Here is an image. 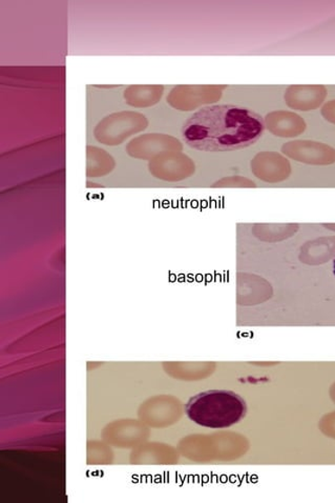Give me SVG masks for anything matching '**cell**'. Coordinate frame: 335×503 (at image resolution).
I'll list each match as a JSON object with an SVG mask.
<instances>
[{"instance_id":"6da1fadb","label":"cell","mask_w":335,"mask_h":503,"mask_svg":"<svg viewBox=\"0 0 335 503\" xmlns=\"http://www.w3.org/2000/svg\"><path fill=\"white\" fill-rule=\"evenodd\" d=\"M264 118L233 105H207L183 124V140L204 152H231L255 144L264 133Z\"/></svg>"},{"instance_id":"7a4b0ae2","label":"cell","mask_w":335,"mask_h":503,"mask_svg":"<svg viewBox=\"0 0 335 503\" xmlns=\"http://www.w3.org/2000/svg\"><path fill=\"white\" fill-rule=\"evenodd\" d=\"M187 417L208 429H226L248 414L241 396L227 389H211L194 396L186 406Z\"/></svg>"},{"instance_id":"3957f363","label":"cell","mask_w":335,"mask_h":503,"mask_svg":"<svg viewBox=\"0 0 335 503\" xmlns=\"http://www.w3.org/2000/svg\"><path fill=\"white\" fill-rule=\"evenodd\" d=\"M224 87L179 86L170 92L168 102L174 108L189 111L205 103L217 102Z\"/></svg>"},{"instance_id":"277c9868","label":"cell","mask_w":335,"mask_h":503,"mask_svg":"<svg viewBox=\"0 0 335 503\" xmlns=\"http://www.w3.org/2000/svg\"><path fill=\"white\" fill-rule=\"evenodd\" d=\"M252 172L258 179L277 182L288 178L289 165L280 154L262 152L251 161Z\"/></svg>"},{"instance_id":"5b68a950","label":"cell","mask_w":335,"mask_h":503,"mask_svg":"<svg viewBox=\"0 0 335 503\" xmlns=\"http://www.w3.org/2000/svg\"><path fill=\"white\" fill-rule=\"evenodd\" d=\"M326 96L327 90L323 86H292L284 98L289 108L311 111L319 108Z\"/></svg>"},{"instance_id":"8992f818","label":"cell","mask_w":335,"mask_h":503,"mask_svg":"<svg viewBox=\"0 0 335 503\" xmlns=\"http://www.w3.org/2000/svg\"><path fill=\"white\" fill-rule=\"evenodd\" d=\"M265 128L280 137L300 135L306 128L305 122L295 113L288 111L270 112L264 119Z\"/></svg>"},{"instance_id":"52a82bcc","label":"cell","mask_w":335,"mask_h":503,"mask_svg":"<svg viewBox=\"0 0 335 503\" xmlns=\"http://www.w3.org/2000/svg\"><path fill=\"white\" fill-rule=\"evenodd\" d=\"M321 114L328 119V121L335 123V100L326 104L321 109Z\"/></svg>"},{"instance_id":"ba28073f","label":"cell","mask_w":335,"mask_h":503,"mask_svg":"<svg viewBox=\"0 0 335 503\" xmlns=\"http://www.w3.org/2000/svg\"><path fill=\"white\" fill-rule=\"evenodd\" d=\"M333 274L335 276V259H334V261H333Z\"/></svg>"}]
</instances>
